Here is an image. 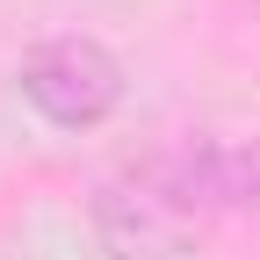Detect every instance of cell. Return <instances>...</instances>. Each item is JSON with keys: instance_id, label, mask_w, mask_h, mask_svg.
Masks as SVG:
<instances>
[{"instance_id": "2", "label": "cell", "mask_w": 260, "mask_h": 260, "mask_svg": "<svg viewBox=\"0 0 260 260\" xmlns=\"http://www.w3.org/2000/svg\"><path fill=\"white\" fill-rule=\"evenodd\" d=\"M15 87H22V102L37 109L51 130L80 138V130H102L123 109L130 73H123V58L102 37H44V44H29Z\"/></svg>"}, {"instance_id": "1", "label": "cell", "mask_w": 260, "mask_h": 260, "mask_svg": "<svg viewBox=\"0 0 260 260\" xmlns=\"http://www.w3.org/2000/svg\"><path fill=\"white\" fill-rule=\"evenodd\" d=\"M87 224H94V246L109 260H181L210 232V217L195 210V195L167 167V152L109 174L94 188V203H87Z\"/></svg>"}]
</instances>
